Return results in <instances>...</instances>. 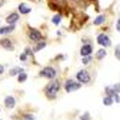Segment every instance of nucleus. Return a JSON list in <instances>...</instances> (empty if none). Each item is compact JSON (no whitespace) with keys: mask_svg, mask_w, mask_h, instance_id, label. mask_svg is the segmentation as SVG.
<instances>
[{"mask_svg":"<svg viewBox=\"0 0 120 120\" xmlns=\"http://www.w3.org/2000/svg\"><path fill=\"white\" fill-rule=\"evenodd\" d=\"M3 73H4V66L0 65V74H3Z\"/></svg>","mask_w":120,"mask_h":120,"instance_id":"27","label":"nucleus"},{"mask_svg":"<svg viewBox=\"0 0 120 120\" xmlns=\"http://www.w3.org/2000/svg\"><path fill=\"white\" fill-rule=\"evenodd\" d=\"M0 45L3 46L4 49H7V50H13V44H12L11 40H8V38H4L0 41Z\"/></svg>","mask_w":120,"mask_h":120,"instance_id":"8","label":"nucleus"},{"mask_svg":"<svg viewBox=\"0 0 120 120\" xmlns=\"http://www.w3.org/2000/svg\"><path fill=\"white\" fill-rule=\"evenodd\" d=\"M91 52H92V46L90 45V44H86V45H83V46H82V49H81L82 57L90 56V54H91Z\"/></svg>","mask_w":120,"mask_h":120,"instance_id":"7","label":"nucleus"},{"mask_svg":"<svg viewBox=\"0 0 120 120\" xmlns=\"http://www.w3.org/2000/svg\"><path fill=\"white\" fill-rule=\"evenodd\" d=\"M60 88H61V85H60V82L58 81H52L49 83V85L45 87V95L48 99H56L57 94H58V91H60Z\"/></svg>","mask_w":120,"mask_h":120,"instance_id":"1","label":"nucleus"},{"mask_svg":"<svg viewBox=\"0 0 120 120\" xmlns=\"http://www.w3.org/2000/svg\"><path fill=\"white\" fill-rule=\"evenodd\" d=\"M106 54H107L106 50L100 49V50H98V53H96V58H98V60H102V58H104V57H106Z\"/></svg>","mask_w":120,"mask_h":120,"instance_id":"15","label":"nucleus"},{"mask_svg":"<svg viewBox=\"0 0 120 120\" xmlns=\"http://www.w3.org/2000/svg\"><path fill=\"white\" fill-rule=\"evenodd\" d=\"M19 11H20V13H22V15H28V13H30L32 9H30L25 3H21L20 5H19Z\"/></svg>","mask_w":120,"mask_h":120,"instance_id":"11","label":"nucleus"},{"mask_svg":"<svg viewBox=\"0 0 120 120\" xmlns=\"http://www.w3.org/2000/svg\"><path fill=\"white\" fill-rule=\"evenodd\" d=\"M104 21H106V16H104V15H99L98 17L94 20V25H100Z\"/></svg>","mask_w":120,"mask_h":120,"instance_id":"13","label":"nucleus"},{"mask_svg":"<svg viewBox=\"0 0 120 120\" xmlns=\"http://www.w3.org/2000/svg\"><path fill=\"white\" fill-rule=\"evenodd\" d=\"M115 53H116V58L119 60V46H116V50H115Z\"/></svg>","mask_w":120,"mask_h":120,"instance_id":"25","label":"nucleus"},{"mask_svg":"<svg viewBox=\"0 0 120 120\" xmlns=\"http://www.w3.org/2000/svg\"><path fill=\"white\" fill-rule=\"evenodd\" d=\"M52 21H53L56 25H58V24L61 22V15H56V16H54V17L52 19Z\"/></svg>","mask_w":120,"mask_h":120,"instance_id":"19","label":"nucleus"},{"mask_svg":"<svg viewBox=\"0 0 120 120\" xmlns=\"http://www.w3.org/2000/svg\"><path fill=\"white\" fill-rule=\"evenodd\" d=\"M24 54L29 56V54H32V52H30V49H29V48H26V49H25V53H24Z\"/></svg>","mask_w":120,"mask_h":120,"instance_id":"24","label":"nucleus"},{"mask_svg":"<svg viewBox=\"0 0 120 120\" xmlns=\"http://www.w3.org/2000/svg\"><path fill=\"white\" fill-rule=\"evenodd\" d=\"M4 104H5V107H7V108H13L15 104H16L15 98H13V96H7V98H5V100H4Z\"/></svg>","mask_w":120,"mask_h":120,"instance_id":"10","label":"nucleus"},{"mask_svg":"<svg viewBox=\"0 0 120 120\" xmlns=\"http://www.w3.org/2000/svg\"><path fill=\"white\" fill-rule=\"evenodd\" d=\"M24 120H34V116H33V115H29V113H26V115H24Z\"/></svg>","mask_w":120,"mask_h":120,"instance_id":"21","label":"nucleus"},{"mask_svg":"<svg viewBox=\"0 0 120 120\" xmlns=\"http://www.w3.org/2000/svg\"><path fill=\"white\" fill-rule=\"evenodd\" d=\"M22 71H24V69H21V67H15V69L11 70L9 75H12V77H13V75H19L20 73H22Z\"/></svg>","mask_w":120,"mask_h":120,"instance_id":"14","label":"nucleus"},{"mask_svg":"<svg viewBox=\"0 0 120 120\" xmlns=\"http://www.w3.org/2000/svg\"><path fill=\"white\" fill-rule=\"evenodd\" d=\"M15 30V25H8V26H3L0 28V34H8Z\"/></svg>","mask_w":120,"mask_h":120,"instance_id":"12","label":"nucleus"},{"mask_svg":"<svg viewBox=\"0 0 120 120\" xmlns=\"http://www.w3.org/2000/svg\"><path fill=\"white\" fill-rule=\"evenodd\" d=\"M0 5H1V4H0Z\"/></svg>","mask_w":120,"mask_h":120,"instance_id":"28","label":"nucleus"},{"mask_svg":"<svg viewBox=\"0 0 120 120\" xmlns=\"http://www.w3.org/2000/svg\"><path fill=\"white\" fill-rule=\"evenodd\" d=\"M81 120H90V113L85 112V113H83V116L81 117Z\"/></svg>","mask_w":120,"mask_h":120,"instance_id":"22","label":"nucleus"},{"mask_svg":"<svg viewBox=\"0 0 120 120\" xmlns=\"http://www.w3.org/2000/svg\"><path fill=\"white\" fill-rule=\"evenodd\" d=\"M116 30H120V20H117L116 22Z\"/></svg>","mask_w":120,"mask_h":120,"instance_id":"26","label":"nucleus"},{"mask_svg":"<svg viewBox=\"0 0 120 120\" xmlns=\"http://www.w3.org/2000/svg\"><path fill=\"white\" fill-rule=\"evenodd\" d=\"M77 79L78 82H81V83H88L90 82V74H88V71L87 70H81V71H78L77 73Z\"/></svg>","mask_w":120,"mask_h":120,"instance_id":"5","label":"nucleus"},{"mask_svg":"<svg viewBox=\"0 0 120 120\" xmlns=\"http://www.w3.org/2000/svg\"><path fill=\"white\" fill-rule=\"evenodd\" d=\"M112 103H113V99L111 98V96H106V98L103 99V104H104V106H111Z\"/></svg>","mask_w":120,"mask_h":120,"instance_id":"16","label":"nucleus"},{"mask_svg":"<svg viewBox=\"0 0 120 120\" xmlns=\"http://www.w3.org/2000/svg\"><path fill=\"white\" fill-rule=\"evenodd\" d=\"M79 88H81V83H78V82L73 81V79H69L65 83V90L67 92H74L77 90H79Z\"/></svg>","mask_w":120,"mask_h":120,"instance_id":"3","label":"nucleus"},{"mask_svg":"<svg viewBox=\"0 0 120 120\" xmlns=\"http://www.w3.org/2000/svg\"><path fill=\"white\" fill-rule=\"evenodd\" d=\"M20 60H21V61H26V54L22 53L21 56H20Z\"/></svg>","mask_w":120,"mask_h":120,"instance_id":"23","label":"nucleus"},{"mask_svg":"<svg viewBox=\"0 0 120 120\" xmlns=\"http://www.w3.org/2000/svg\"><path fill=\"white\" fill-rule=\"evenodd\" d=\"M19 19H20V16H19L17 13H11V15L7 17V22H8L9 25H15V22H17Z\"/></svg>","mask_w":120,"mask_h":120,"instance_id":"9","label":"nucleus"},{"mask_svg":"<svg viewBox=\"0 0 120 120\" xmlns=\"http://www.w3.org/2000/svg\"><path fill=\"white\" fill-rule=\"evenodd\" d=\"M56 75H57L56 70H54L53 67H50V66L44 67L42 70L40 71V77L48 78V79H53V78H56Z\"/></svg>","mask_w":120,"mask_h":120,"instance_id":"2","label":"nucleus"},{"mask_svg":"<svg viewBox=\"0 0 120 120\" xmlns=\"http://www.w3.org/2000/svg\"><path fill=\"white\" fill-rule=\"evenodd\" d=\"M96 41H98L99 45L104 46V48H108L109 45H111V41H109V37L107 34H104V33H102V34L98 36V38H96Z\"/></svg>","mask_w":120,"mask_h":120,"instance_id":"6","label":"nucleus"},{"mask_svg":"<svg viewBox=\"0 0 120 120\" xmlns=\"http://www.w3.org/2000/svg\"><path fill=\"white\" fill-rule=\"evenodd\" d=\"M90 61H91V57L90 56H87V57H83V60H82V62L85 65H87V64H90Z\"/></svg>","mask_w":120,"mask_h":120,"instance_id":"20","label":"nucleus"},{"mask_svg":"<svg viewBox=\"0 0 120 120\" xmlns=\"http://www.w3.org/2000/svg\"><path fill=\"white\" fill-rule=\"evenodd\" d=\"M26 78H28V75L22 71V73H20V74H19V82H25V81H26Z\"/></svg>","mask_w":120,"mask_h":120,"instance_id":"18","label":"nucleus"},{"mask_svg":"<svg viewBox=\"0 0 120 120\" xmlns=\"http://www.w3.org/2000/svg\"><path fill=\"white\" fill-rule=\"evenodd\" d=\"M29 38L32 40V41H34V42H40L41 40L44 38L42 37V33L40 32V30H37V29H34V28H30L29 29Z\"/></svg>","mask_w":120,"mask_h":120,"instance_id":"4","label":"nucleus"},{"mask_svg":"<svg viewBox=\"0 0 120 120\" xmlns=\"http://www.w3.org/2000/svg\"><path fill=\"white\" fill-rule=\"evenodd\" d=\"M46 46V42H44V41H40L37 45H36V48H34V52H40L41 49H44Z\"/></svg>","mask_w":120,"mask_h":120,"instance_id":"17","label":"nucleus"}]
</instances>
